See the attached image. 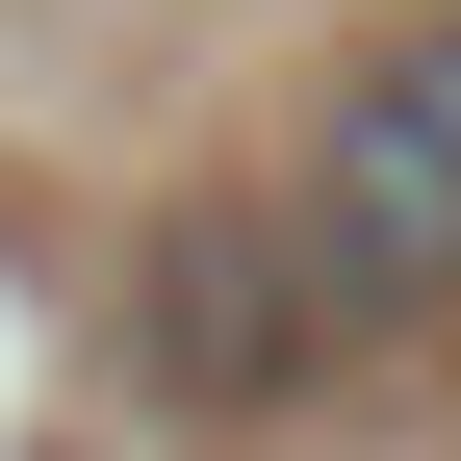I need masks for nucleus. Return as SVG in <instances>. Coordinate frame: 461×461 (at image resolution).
I'll list each match as a JSON object with an SVG mask.
<instances>
[{
	"label": "nucleus",
	"mask_w": 461,
	"mask_h": 461,
	"mask_svg": "<svg viewBox=\"0 0 461 461\" xmlns=\"http://www.w3.org/2000/svg\"><path fill=\"white\" fill-rule=\"evenodd\" d=\"M282 282H308V257H230V230H205L180 308H154V359H180V384H282V359H308V308H282Z\"/></svg>",
	"instance_id": "2"
},
{
	"label": "nucleus",
	"mask_w": 461,
	"mask_h": 461,
	"mask_svg": "<svg viewBox=\"0 0 461 461\" xmlns=\"http://www.w3.org/2000/svg\"><path fill=\"white\" fill-rule=\"evenodd\" d=\"M308 308H333V333L461 308V0L333 77V129H308Z\"/></svg>",
	"instance_id": "1"
}]
</instances>
